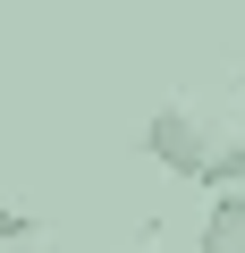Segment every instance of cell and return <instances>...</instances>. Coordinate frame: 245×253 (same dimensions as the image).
<instances>
[{
  "mask_svg": "<svg viewBox=\"0 0 245 253\" xmlns=\"http://www.w3.org/2000/svg\"><path fill=\"white\" fill-rule=\"evenodd\" d=\"M136 152H144L152 169H169V177H195V169H203V152H211V126H203L186 101H161V110L144 118Z\"/></svg>",
  "mask_w": 245,
  "mask_h": 253,
  "instance_id": "6da1fadb",
  "label": "cell"
},
{
  "mask_svg": "<svg viewBox=\"0 0 245 253\" xmlns=\"http://www.w3.org/2000/svg\"><path fill=\"white\" fill-rule=\"evenodd\" d=\"M195 253H245V186H211V211L195 228Z\"/></svg>",
  "mask_w": 245,
  "mask_h": 253,
  "instance_id": "7a4b0ae2",
  "label": "cell"
},
{
  "mask_svg": "<svg viewBox=\"0 0 245 253\" xmlns=\"http://www.w3.org/2000/svg\"><path fill=\"white\" fill-rule=\"evenodd\" d=\"M195 186H203V194H211V186H245V144H220V135H211V152H203Z\"/></svg>",
  "mask_w": 245,
  "mask_h": 253,
  "instance_id": "3957f363",
  "label": "cell"
},
{
  "mask_svg": "<svg viewBox=\"0 0 245 253\" xmlns=\"http://www.w3.org/2000/svg\"><path fill=\"white\" fill-rule=\"evenodd\" d=\"M34 236H43V219L26 203H0V245H34Z\"/></svg>",
  "mask_w": 245,
  "mask_h": 253,
  "instance_id": "277c9868",
  "label": "cell"
},
{
  "mask_svg": "<svg viewBox=\"0 0 245 253\" xmlns=\"http://www.w3.org/2000/svg\"><path fill=\"white\" fill-rule=\"evenodd\" d=\"M136 253H161V236H144V245H136Z\"/></svg>",
  "mask_w": 245,
  "mask_h": 253,
  "instance_id": "5b68a950",
  "label": "cell"
},
{
  "mask_svg": "<svg viewBox=\"0 0 245 253\" xmlns=\"http://www.w3.org/2000/svg\"><path fill=\"white\" fill-rule=\"evenodd\" d=\"M0 253H34V245H0Z\"/></svg>",
  "mask_w": 245,
  "mask_h": 253,
  "instance_id": "8992f818",
  "label": "cell"
},
{
  "mask_svg": "<svg viewBox=\"0 0 245 253\" xmlns=\"http://www.w3.org/2000/svg\"><path fill=\"white\" fill-rule=\"evenodd\" d=\"M237 101H245V76H237Z\"/></svg>",
  "mask_w": 245,
  "mask_h": 253,
  "instance_id": "52a82bcc",
  "label": "cell"
}]
</instances>
